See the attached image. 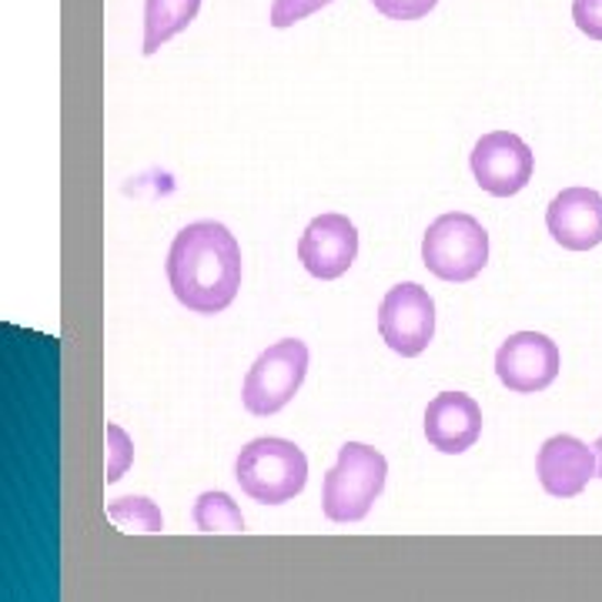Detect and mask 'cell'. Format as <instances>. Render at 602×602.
<instances>
[{
    "instance_id": "obj_1",
    "label": "cell",
    "mask_w": 602,
    "mask_h": 602,
    "mask_svg": "<svg viewBox=\"0 0 602 602\" xmlns=\"http://www.w3.org/2000/svg\"><path fill=\"white\" fill-rule=\"evenodd\" d=\"M168 282L188 311H225L241 288V248L235 235L217 222L181 228L168 251Z\"/></svg>"
},
{
    "instance_id": "obj_13",
    "label": "cell",
    "mask_w": 602,
    "mask_h": 602,
    "mask_svg": "<svg viewBox=\"0 0 602 602\" xmlns=\"http://www.w3.org/2000/svg\"><path fill=\"white\" fill-rule=\"evenodd\" d=\"M201 0H147L144 4V54H157L175 34L188 31L198 17Z\"/></svg>"
},
{
    "instance_id": "obj_12",
    "label": "cell",
    "mask_w": 602,
    "mask_h": 602,
    "mask_svg": "<svg viewBox=\"0 0 602 602\" xmlns=\"http://www.w3.org/2000/svg\"><path fill=\"white\" fill-rule=\"evenodd\" d=\"M535 472L550 496L573 499L595 475V452L576 435H553L535 456Z\"/></svg>"
},
{
    "instance_id": "obj_8",
    "label": "cell",
    "mask_w": 602,
    "mask_h": 602,
    "mask_svg": "<svg viewBox=\"0 0 602 602\" xmlns=\"http://www.w3.org/2000/svg\"><path fill=\"white\" fill-rule=\"evenodd\" d=\"M496 375L516 396L550 389L559 375V345L542 332H516L496 352Z\"/></svg>"
},
{
    "instance_id": "obj_3",
    "label": "cell",
    "mask_w": 602,
    "mask_h": 602,
    "mask_svg": "<svg viewBox=\"0 0 602 602\" xmlns=\"http://www.w3.org/2000/svg\"><path fill=\"white\" fill-rule=\"evenodd\" d=\"M235 479L248 499L261 506L292 503L308 482V459L305 452L275 435H261L248 442L235 462Z\"/></svg>"
},
{
    "instance_id": "obj_16",
    "label": "cell",
    "mask_w": 602,
    "mask_h": 602,
    "mask_svg": "<svg viewBox=\"0 0 602 602\" xmlns=\"http://www.w3.org/2000/svg\"><path fill=\"white\" fill-rule=\"evenodd\" d=\"M134 462V446L128 439V432L115 422H107V472L104 479L107 482H118Z\"/></svg>"
},
{
    "instance_id": "obj_4",
    "label": "cell",
    "mask_w": 602,
    "mask_h": 602,
    "mask_svg": "<svg viewBox=\"0 0 602 602\" xmlns=\"http://www.w3.org/2000/svg\"><path fill=\"white\" fill-rule=\"evenodd\" d=\"M422 261L442 282H472L488 261V235L472 214L449 211L428 225L422 238Z\"/></svg>"
},
{
    "instance_id": "obj_11",
    "label": "cell",
    "mask_w": 602,
    "mask_h": 602,
    "mask_svg": "<svg viewBox=\"0 0 602 602\" xmlns=\"http://www.w3.org/2000/svg\"><path fill=\"white\" fill-rule=\"evenodd\" d=\"M482 435V409L465 392H442L425 409V439L446 456L469 452Z\"/></svg>"
},
{
    "instance_id": "obj_6",
    "label": "cell",
    "mask_w": 602,
    "mask_h": 602,
    "mask_svg": "<svg viewBox=\"0 0 602 602\" xmlns=\"http://www.w3.org/2000/svg\"><path fill=\"white\" fill-rule=\"evenodd\" d=\"M378 335L402 358L422 355L435 335L432 295L415 282H402L389 288V295L378 305Z\"/></svg>"
},
{
    "instance_id": "obj_2",
    "label": "cell",
    "mask_w": 602,
    "mask_h": 602,
    "mask_svg": "<svg viewBox=\"0 0 602 602\" xmlns=\"http://www.w3.org/2000/svg\"><path fill=\"white\" fill-rule=\"evenodd\" d=\"M389 462L378 449L345 442L321 482V512L332 522H362L386 488Z\"/></svg>"
},
{
    "instance_id": "obj_17",
    "label": "cell",
    "mask_w": 602,
    "mask_h": 602,
    "mask_svg": "<svg viewBox=\"0 0 602 602\" xmlns=\"http://www.w3.org/2000/svg\"><path fill=\"white\" fill-rule=\"evenodd\" d=\"M328 4H332V0H275V4H271V27H292Z\"/></svg>"
},
{
    "instance_id": "obj_15",
    "label": "cell",
    "mask_w": 602,
    "mask_h": 602,
    "mask_svg": "<svg viewBox=\"0 0 602 602\" xmlns=\"http://www.w3.org/2000/svg\"><path fill=\"white\" fill-rule=\"evenodd\" d=\"M107 519L118 522L128 532H161L164 529L161 509L151 499H144V496H128V499L111 503V506H107Z\"/></svg>"
},
{
    "instance_id": "obj_14",
    "label": "cell",
    "mask_w": 602,
    "mask_h": 602,
    "mask_svg": "<svg viewBox=\"0 0 602 602\" xmlns=\"http://www.w3.org/2000/svg\"><path fill=\"white\" fill-rule=\"evenodd\" d=\"M194 526L201 532H245V516L228 492H201L194 503Z\"/></svg>"
},
{
    "instance_id": "obj_20",
    "label": "cell",
    "mask_w": 602,
    "mask_h": 602,
    "mask_svg": "<svg viewBox=\"0 0 602 602\" xmlns=\"http://www.w3.org/2000/svg\"><path fill=\"white\" fill-rule=\"evenodd\" d=\"M592 452H595V475L602 479V435H599V439H595Z\"/></svg>"
},
{
    "instance_id": "obj_9",
    "label": "cell",
    "mask_w": 602,
    "mask_h": 602,
    "mask_svg": "<svg viewBox=\"0 0 602 602\" xmlns=\"http://www.w3.org/2000/svg\"><path fill=\"white\" fill-rule=\"evenodd\" d=\"M358 258V232L339 211H324L311 217V225L298 238V261L311 279L335 282Z\"/></svg>"
},
{
    "instance_id": "obj_10",
    "label": "cell",
    "mask_w": 602,
    "mask_h": 602,
    "mask_svg": "<svg viewBox=\"0 0 602 602\" xmlns=\"http://www.w3.org/2000/svg\"><path fill=\"white\" fill-rule=\"evenodd\" d=\"M545 228L569 251L602 245V194L592 188H566L550 201Z\"/></svg>"
},
{
    "instance_id": "obj_18",
    "label": "cell",
    "mask_w": 602,
    "mask_h": 602,
    "mask_svg": "<svg viewBox=\"0 0 602 602\" xmlns=\"http://www.w3.org/2000/svg\"><path fill=\"white\" fill-rule=\"evenodd\" d=\"M378 14H386L389 21H418L425 17L439 0H371Z\"/></svg>"
},
{
    "instance_id": "obj_5",
    "label": "cell",
    "mask_w": 602,
    "mask_h": 602,
    "mask_svg": "<svg viewBox=\"0 0 602 602\" xmlns=\"http://www.w3.org/2000/svg\"><path fill=\"white\" fill-rule=\"evenodd\" d=\"M305 375H308V345L298 339L275 342L248 368L241 402L251 415H275L295 399Z\"/></svg>"
},
{
    "instance_id": "obj_19",
    "label": "cell",
    "mask_w": 602,
    "mask_h": 602,
    "mask_svg": "<svg viewBox=\"0 0 602 602\" xmlns=\"http://www.w3.org/2000/svg\"><path fill=\"white\" fill-rule=\"evenodd\" d=\"M573 21L586 37L602 40V0H573Z\"/></svg>"
},
{
    "instance_id": "obj_7",
    "label": "cell",
    "mask_w": 602,
    "mask_h": 602,
    "mask_svg": "<svg viewBox=\"0 0 602 602\" xmlns=\"http://www.w3.org/2000/svg\"><path fill=\"white\" fill-rule=\"evenodd\" d=\"M469 161H472V178L492 198L519 194L529 185L535 168L532 147L512 131H488L485 138H479Z\"/></svg>"
}]
</instances>
